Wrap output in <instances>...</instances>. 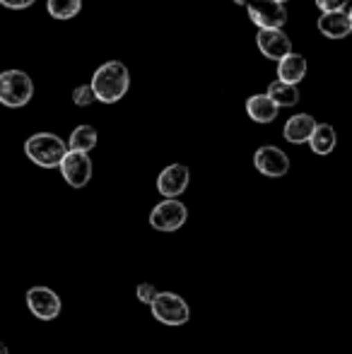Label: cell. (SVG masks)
Segmentation results:
<instances>
[{"label":"cell","mask_w":352,"mask_h":354,"mask_svg":"<svg viewBox=\"0 0 352 354\" xmlns=\"http://www.w3.org/2000/svg\"><path fill=\"white\" fill-rule=\"evenodd\" d=\"M89 84H92L97 102L113 104L126 97L128 87H131V75H128V68L121 61H109L94 71V77Z\"/></svg>","instance_id":"obj_1"},{"label":"cell","mask_w":352,"mask_h":354,"mask_svg":"<svg viewBox=\"0 0 352 354\" xmlns=\"http://www.w3.org/2000/svg\"><path fill=\"white\" fill-rule=\"evenodd\" d=\"M24 152L37 167L44 169H56L68 154V142L63 138L53 136V133H37L24 142Z\"/></svg>","instance_id":"obj_2"},{"label":"cell","mask_w":352,"mask_h":354,"mask_svg":"<svg viewBox=\"0 0 352 354\" xmlns=\"http://www.w3.org/2000/svg\"><path fill=\"white\" fill-rule=\"evenodd\" d=\"M34 94V82L24 71L0 73V104L10 109H19L29 104Z\"/></svg>","instance_id":"obj_3"},{"label":"cell","mask_w":352,"mask_h":354,"mask_svg":"<svg viewBox=\"0 0 352 354\" xmlns=\"http://www.w3.org/2000/svg\"><path fill=\"white\" fill-rule=\"evenodd\" d=\"M150 308L152 316L165 326H186L191 318V308H188L186 299L174 292H160Z\"/></svg>","instance_id":"obj_4"},{"label":"cell","mask_w":352,"mask_h":354,"mask_svg":"<svg viewBox=\"0 0 352 354\" xmlns=\"http://www.w3.org/2000/svg\"><path fill=\"white\" fill-rule=\"evenodd\" d=\"M249 19L259 29H282L287 22V10L277 0H249Z\"/></svg>","instance_id":"obj_5"},{"label":"cell","mask_w":352,"mask_h":354,"mask_svg":"<svg viewBox=\"0 0 352 354\" xmlns=\"http://www.w3.org/2000/svg\"><path fill=\"white\" fill-rule=\"evenodd\" d=\"M188 210L181 201H162L160 205L152 207L150 227L157 232H176L186 224Z\"/></svg>","instance_id":"obj_6"},{"label":"cell","mask_w":352,"mask_h":354,"mask_svg":"<svg viewBox=\"0 0 352 354\" xmlns=\"http://www.w3.org/2000/svg\"><path fill=\"white\" fill-rule=\"evenodd\" d=\"M27 308L39 321H53L61 316V297L48 287H32L27 292Z\"/></svg>","instance_id":"obj_7"},{"label":"cell","mask_w":352,"mask_h":354,"mask_svg":"<svg viewBox=\"0 0 352 354\" xmlns=\"http://www.w3.org/2000/svg\"><path fill=\"white\" fill-rule=\"evenodd\" d=\"M58 169H61L66 183L73 188H85L89 178H92V159L85 152H71L68 149L66 159H63Z\"/></svg>","instance_id":"obj_8"},{"label":"cell","mask_w":352,"mask_h":354,"mask_svg":"<svg viewBox=\"0 0 352 354\" xmlns=\"http://www.w3.org/2000/svg\"><path fill=\"white\" fill-rule=\"evenodd\" d=\"M254 164L263 176L268 178H280L290 171V159L275 145H266V147H259L254 154Z\"/></svg>","instance_id":"obj_9"},{"label":"cell","mask_w":352,"mask_h":354,"mask_svg":"<svg viewBox=\"0 0 352 354\" xmlns=\"http://www.w3.org/2000/svg\"><path fill=\"white\" fill-rule=\"evenodd\" d=\"M191 181V171L186 164H169L157 178V191L165 196V201H176Z\"/></svg>","instance_id":"obj_10"},{"label":"cell","mask_w":352,"mask_h":354,"mask_svg":"<svg viewBox=\"0 0 352 354\" xmlns=\"http://www.w3.org/2000/svg\"><path fill=\"white\" fill-rule=\"evenodd\" d=\"M256 44H259V51L263 53L266 58L277 61V63L292 53V41L282 29H259Z\"/></svg>","instance_id":"obj_11"},{"label":"cell","mask_w":352,"mask_h":354,"mask_svg":"<svg viewBox=\"0 0 352 354\" xmlns=\"http://www.w3.org/2000/svg\"><path fill=\"white\" fill-rule=\"evenodd\" d=\"M316 126H319V123H316L309 113H297V116H292L290 121L285 123L282 136H285V140L292 142V145L309 142L311 136H314V131H316Z\"/></svg>","instance_id":"obj_12"},{"label":"cell","mask_w":352,"mask_h":354,"mask_svg":"<svg viewBox=\"0 0 352 354\" xmlns=\"http://www.w3.org/2000/svg\"><path fill=\"white\" fill-rule=\"evenodd\" d=\"M316 27L328 39H343L352 32L350 15L345 12V10H340V12H324L319 17V22H316Z\"/></svg>","instance_id":"obj_13"},{"label":"cell","mask_w":352,"mask_h":354,"mask_svg":"<svg viewBox=\"0 0 352 354\" xmlns=\"http://www.w3.org/2000/svg\"><path fill=\"white\" fill-rule=\"evenodd\" d=\"M246 113L256 123H270L277 118V106L268 94H254L246 99Z\"/></svg>","instance_id":"obj_14"},{"label":"cell","mask_w":352,"mask_h":354,"mask_svg":"<svg viewBox=\"0 0 352 354\" xmlns=\"http://www.w3.org/2000/svg\"><path fill=\"white\" fill-rule=\"evenodd\" d=\"M306 75V58L299 53H290L287 58H282L277 63V80L287 84H297L299 80H304Z\"/></svg>","instance_id":"obj_15"},{"label":"cell","mask_w":352,"mask_h":354,"mask_svg":"<svg viewBox=\"0 0 352 354\" xmlns=\"http://www.w3.org/2000/svg\"><path fill=\"white\" fill-rule=\"evenodd\" d=\"M266 94L272 99V104H275L277 109L295 106V104L299 102V89H297V84H287V82H282V80H275V82L268 84Z\"/></svg>","instance_id":"obj_16"},{"label":"cell","mask_w":352,"mask_h":354,"mask_svg":"<svg viewBox=\"0 0 352 354\" xmlns=\"http://www.w3.org/2000/svg\"><path fill=\"white\" fill-rule=\"evenodd\" d=\"M335 142H338V136H335L333 126H328V123H319L309 140L314 154H331L335 149Z\"/></svg>","instance_id":"obj_17"},{"label":"cell","mask_w":352,"mask_h":354,"mask_svg":"<svg viewBox=\"0 0 352 354\" xmlns=\"http://www.w3.org/2000/svg\"><path fill=\"white\" fill-rule=\"evenodd\" d=\"M97 147V131L92 126H77L71 133V140H68V149L71 152H85L89 154V149Z\"/></svg>","instance_id":"obj_18"},{"label":"cell","mask_w":352,"mask_h":354,"mask_svg":"<svg viewBox=\"0 0 352 354\" xmlns=\"http://www.w3.org/2000/svg\"><path fill=\"white\" fill-rule=\"evenodd\" d=\"M46 10L53 19H73L80 15L82 0H46Z\"/></svg>","instance_id":"obj_19"},{"label":"cell","mask_w":352,"mask_h":354,"mask_svg":"<svg viewBox=\"0 0 352 354\" xmlns=\"http://www.w3.org/2000/svg\"><path fill=\"white\" fill-rule=\"evenodd\" d=\"M94 89L92 84H80V87L73 92V102H75V106H89V104H94Z\"/></svg>","instance_id":"obj_20"},{"label":"cell","mask_w":352,"mask_h":354,"mask_svg":"<svg viewBox=\"0 0 352 354\" xmlns=\"http://www.w3.org/2000/svg\"><path fill=\"white\" fill-rule=\"evenodd\" d=\"M157 294H160V292L155 289V284H150V282L138 284V299H140L142 304H147V306H152V301H155Z\"/></svg>","instance_id":"obj_21"},{"label":"cell","mask_w":352,"mask_h":354,"mask_svg":"<svg viewBox=\"0 0 352 354\" xmlns=\"http://www.w3.org/2000/svg\"><path fill=\"white\" fill-rule=\"evenodd\" d=\"M348 3L350 0H316V8L321 12H340Z\"/></svg>","instance_id":"obj_22"},{"label":"cell","mask_w":352,"mask_h":354,"mask_svg":"<svg viewBox=\"0 0 352 354\" xmlns=\"http://www.w3.org/2000/svg\"><path fill=\"white\" fill-rule=\"evenodd\" d=\"M34 0H0V5L3 8H8V10H24V8H29Z\"/></svg>","instance_id":"obj_23"},{"label":"cell","mask_w":352,"mask_h":354,"mask_svg":"<svg viewBox=\"0 0 352 354\" xmlns=\"http://www.w3.org/2000/svg\"><path fill=\"white\" fill-rule=\"evenodd\" d=\"M0 354H10V350H8V345H5V342H0Z\"/></svg>","instance_id":"obj_24"},{"label":"cell","mask_w":352,"mask_h":354,"mask_svg":"<svg viewBox=\"0 0 352 354\" xmlns=\"http://www.w3.org/2000/svg\"><path fill=\"white\" fill-rule=\"evenodd\" d=\"M232 3H237V5H249V0H232Z\"/></svg>","instance_id":"obj_25"},{"label":"cell","mask_w":352,"mask_h":354,"mask_svg":"<svg viewBox=\"0 0 352 354\" xmlns=\"http://www.w3.org/2000/svg\"><path fill=\"white\" fill-rule=\"evenodd\" d=\"M348 15H350V27H352V10H350V12H348Z\"/></svg>","instance_id":"obj_26"},{"label":"cell","mask_w":352,"mask_h":354,"mask_svg":"<svg viewBox=\"0 0 352 354\" xmlns=\"http://www.w3.org/2000/svg\"><path fill=\"white\" fill-rule=\"evenodd\" d=\"M277 3H285V0H277Z\"/></svg>","instance_id":"obj_27"}]
</instances>
